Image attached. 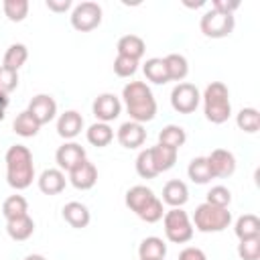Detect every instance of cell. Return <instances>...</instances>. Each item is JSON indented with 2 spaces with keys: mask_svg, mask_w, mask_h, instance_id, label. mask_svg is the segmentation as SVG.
I'll return each instance as SVG.
<instances>
[{
  "mask_svg": "<svg viewBox=\"0 0 260 260\" xmlns=\"http://www.w3.org/2000/svg\"><path fill=\"white\" fill-rule=\"evenodd\" d=\"M122 98L132 122L144 124L156 116V100L144 81H130L122 89Z\"/></svg>",
  "mask_w": 260,
  "mask_h": 260,
  "instance_id": "6da1fadb",
  "label": "cell"
},
{
  "mask_svg": "<svg viewBox=\"0 0 260 260\" xmlns=\"http://www.w3.org/2000/svg\"><path fill=\"white\" fill-rule=\"evenodd\" d=\"M6 181L12 189L22 191L30 187L35 179V165H32V152L24 144H12L6 150Z\"/></svg>",
  "mask_w": 260,
  "mask_h": 260,
  "instance_id": "7a4b0ae2",
  "label": "cell"
},
{
  "mask_svg": "<svg viewBox=\"0 0 260 260\" xmlns=\"http://www.w3.org/2000/svg\"><path fill=\"white\" fill-rule=\"evenodd\" d=\"M203 114L211 124H223L232 116L230 91L221 81H211L203 91Z\"/></svg>",
  "mask_w": 260,
  "mask_h": 260,
  "instance_id": "3957f363",
  "label": "cell"
},
{
  "mask_svg": "<svg viewBox=\"0 0 260 260\" xmlns=\"http://www.w3.org/2000/svg\"><path fill=\"white\" fill-rule=\"evenodd\" d=\"M230 223H232V213L228 211V207H215L209 203H201L197 205L193 213V225L203 234L223 232Z\"/></svg>",
  "mask_w": 260,
  "mask_h": 260,
  "instance_id": "277c9868",
  "label": "cell"
},
{
  "mask_svg": "<svg viewBox=\"0 0 260 260\" xmlns=\"http://www.w3.org/2000/svg\"><path fill=\"white\" fill-rule=\"evenodd\" d=\"M162 223H165V236L173 244H185L193 238V223L187 211H183L181 207H171L169 211H165Z\"/></svg>",
  "mask_w": 260,
  "mask_h": 260,
  "instance_id": "5b68a950",
  "label": "cell"
},
{
  "mask_svg": "<svg viewBox=\"0 0 260 260\" xmlns=\"http://www.w3.org/2000/svg\"><path fill=\"white\" fill-rule=\"evenodd\" d=\"M71 26L79 32H89L93 28L100 26L102 22V6L98 2H91V0H85V2H79L73 12H71Z\"/></svg>",
  "mask_w": 260,
  "mask_h": 260,
  "instance_id": "8992f818",
  "label": "cell"
},
{
  "mask_svg": "<svg viewBox=\"0 0 260 260\" xmlns=\"http://www.w3.org/2000/svg\"><path fill=\"white\" fill-rule=\"evenodd\" d=\"M236 26V18L234 14H219L215 10H207L201 20H199V28L205 37L209 39H223L230 37L232 30Z\"/></svg>",
  "mask_w": 260,
  "mask_h": 260,
  "instance_id": "52a82bcc",
  "label": "cell"
},
{
  "mask_svg": "<svg viewBox=\"0 0 260 260\" xmlns=\"http://www.w3.org/2000/svg\"><path fill=\"white\" fill-rule=\"evenodd\" d=\"M199 102H201V93H199V89L193 83H187V81L177 83L173 87V91H171V106L179 114H191V112H195L197 106H199Z\"/></svg>",
  "mask_w": 260,
  "mask_h": 260,
  "instance_id": "ba28073f",
  "label": "cell"
},
{
  "mask_svg": "<svg viewBox=\"0 0 260 260\" xmlns=\"http://www.w3.org/2000/svg\"><path fill=\"white\" fill-rule=\"evenodd\" d=\"M91 110H93V116L98 118V122L108 124V122H112V120H116L120 116L122 104H120V98L114 95V93H100L93 100Z\"/></svg>",
  "mask_w": 260,
  "mask_h": 260,
  "instance_id": "9c48e42d",
  "label": "cell"
},
{
  "mask_svg": "<svg viewBox=\"0 0 260 260\" xmlns=\"http://www.w3.org/2000/svg\"><path fill=\"white\" fill-rule=\"evenodd\" d=\"M26 112L43 126V124H49L57 116V102L49 93H39L28 102Z\"/></svg>",
  "mask_w": 260,
  "mask_h": 260,
  "instance_id": "30bf717a",
  "label": "cell"
},
{
  "mask_svg": "<svg viewBox=\"0 0 260 260\" xmlns=\"http://www.w3.org/2000/svg\"><path fill=\"white\" fill-rule=\"evenodd\" d=\"M55 160H57V165H59L61 171H67L69 173L81 160H85V148L81 144H77V142H65V144H61L57 148Z\"/></svg>",
  "mask_w": 260,
  "mask_h": 260,
  "instance_id": "8fae6325",
  "label": "cell"
},
{
  "mask_svg": "<svg viewBox=\"0 0 260 260\" xmlns=\"http://www.w3.org/2000/svg\"><path fill=\"white\" fill-rule=\"evenodd\" d=\"M207 162H209V169H211V175L213 179L215 177H230L234 175L236 171V156L225 150V148H215L211 150V154L207 156Z\"/></svg>",
  "mask_w": 260,
  "mask_h": 260,
  "instance_id": "7c38bea8",
  "label": "cell"
},
{
  "mask_svg": "<svg viewBox=\"0 0 260 260\" xmlns=\"http://www.w3.org/2000/svg\"><path fill=\"white\" fill-rule=\"evenodd\" d=\"M95 181H98V169H95V165L89 162L87 158L81 160L75 169L69 171V183H71L75 189H79V191L91 189V187L95 185Z\"/></svg>",
  "mask_w": 260,
  "mask_h": 260,
  "instance_id": "4fadbf2b",
  "label": "cell"
},
{
  "mask_svg": "<svg viewBox=\"0 0 260 260\" xmlns=\"http://www.w3.org/2000/svg\"><path fill=\"white\" fill-rule=\"evenodd\" d=\"M116 138H118V142H120L124 148H138V146H142L144 140H146V130H144L142 124L128 120V122H124V124L118 128Z\"/></svg>",
  "mask_w": 260,
  "mask_h": 260,
  "instance_id": "5bb4252c",
  "label": "cell"
},
{
  "mask_svg": "<svg viewBox=\"0 0 260 260\" xmlns=\"http://www.w3.org/2000/svg\"><path fill=\"white\" fill-rule=\"evenodd\" d=\"M81 130H83V118H81L79 112L67 110V112H63V114L59 116V120H57V134H59L61 138L71 140V138H75Z\"/></svg>",
  "mask_w": 260,
  "mask_h": 260,
  "instance_id": "9a60e30c",
  "label": "cell"
},
{
  "mask_svg": "<svg viewBox=\"0 0 260 260\" xmlns=\"http://www.w3.org/2000/svg\"><path fill=\"white\" fill-rule=\"evenodd\" d=\"M162 201L171 207H183L189 201V189L183 181L179 179H171L165 183L162 187Z\"/></svg>",
  "mask_w": 260,
  "mask_h": 260,
  "instance_id": "2e32d148",
  "label": "cell"
},
{
  "mask_svg": "<svg viewBox=\"0 0 260 260\" xmlns=\"http://www.w3.org/2000/svg\"><path fill=\"white\" fill-rule=\"evenodd\" d=\"M65 173L61 169H45L39 177V189L45 195H57L65 189Z\"/></svg>",
  "mask_w": 260,
  "mask_h": 260,
  "instance_id": "e0dca14e",
  "label": "cell"
},
{
  "mask_svg": "<svg viewBox=\"0 0 260 260\" xmlns=\"http://www.w3.org/2000/svg\"><path fill=\"white\" fill-rule=\"evenodd\" d=\"M63 219H65L71 228L81 230V228H87L91 215H89V209H87L83 203H79V201H69V203L63 205Z\"/></svg>",
  "mask_w": 260,
  "mask_h": 260,
  "instance_id": "ac0fdd59",
  "label": "cell"
},
{
  "mask_svg": "<svg viewBox=\"0 0 260 260\" xmlns=\"http://www.w3.org/2000/svg\"><path fill=\"white\" fill-rule=\"evenodd\" d=\"M116 49H118V55L134 59V61H140L144 51H146V45L138 35H124V37H120Z\"/></svg>",
  "mask_w": 260,
  "mask_h": 260,
  "instance_id": "d6986e66",
  "label": "cell"
},
{
  "mask_svg": "<svg viewBox=\"0 0 260 260\" xmlns=\"http://www.w3.org/2000/svg\"><path fill=\"white\" fill-rule=\"evenodd\" d=\"M156 195L152 193V189H148L146 185H134L126 191V207L134 213H138L140 209H144Z\"/></svg>",
  "mask_w": 260,
  "mask_h": 260,
  "instance_id": "ffe728a7",
  "label": "cell"
},
{
  "mask_svg": "<svg viewBox=\"0 0 260 260\" xmlns=\"http://www.w3.org/2000/svg\"><path fill=\"white\" fill-rule=\"evenodd\" d=\"M35 232V221L30 215H22L16 219H8L6 221V234L14 240V242H24L32 236Z\"/></svg>",
  "mask_w": 260,
  "mask_h": 260,
  "instance_id": "44dd1931",
  "label": "cell"
},
{
  "mask_svg": "<svg viewBox=\"0 0 260 260\" xmlns=\"http://www.w3.org/2000/svg\"><path fill=\"white\" fill-rule=\"evenodd\" d=\"M177 154H179V150H175L171 146H165V144L150 146V156H152V162H154L158 173H165V171L173 169L175 162H177Z\"/></svg>",
  "mask_w": 260,
  "mask_h": 260,
  "instance_id": "7402d4cb",
  "label": "cell"
},
{
  "mask_svg": "<svg viewBox=\"0 0 260 260\" xmlns=\"http://www.w3.org/2000/svg\"><path fill=\"white\" fill-rule=\"evenodd\" d=\"M234 232L238 236V240H250V238H258L260 236V219L254 213H244L236 219Z\"/></svg>",
  "mask_w": 260,
  "mask_h": 260,
  "instance_id": "603a6c76",
  "label": "cell"
},
{
  "mask_svg": "<svg viewBox=\"0 0 260 260\" xmlns=\"http://www.w3.org/2000/svg\"><path fill=\"white\" fill-rule=\"evenodd\" d=\"M138 256H140V260H144V258L162 260V258L167 256V244H165L160 238H156V236H148V238H144V240L140 242V246H138Z\"/></svg>",
  "mask_w": 260,
  "mask_h": 260,
  "instance_id": "cb8c5ba5",
  "label": "cell"
},
{
  "mask_svg": "<svg viewBox=\"0 0 260 260\" xmlns=\"http://www.w3.org/2000/svg\"><path fill=\"white\" fill-rule=\"evenodd\" d=\"M87 136V142L91 146H98V148H104L108 146L112 140H114V130L110 128V124H104V122H95L87 128L85 132Z\"/></svg>",
  "mask_w": 260,
  "mask_h": 260,
  "instance_id": "d4e9b609",
  "label": "cell"
},
{
  "mask_svg": "<svg viewBox=\"0 0 260 260\" xmlns=\"http://www.w3.org/2000/svg\"><path fill=\"white\" fill-rule=\"evenodd\" d=\"M187 175L193 183L197 185H207L213 175H211V169H209V162H207V156H195L189 167H187Z\"/></svg>",
  "mask_w": 260,
  "mask_h": 260,
  "instance_id": "484cf974",
  "label": "cell"
},
{
  "mask_svg": "<svg viewBox=\"0 0 260 260\" xmlns=\"http://www.w3.org/2000/svg\"><path fill=\"white\" fill-rule=\"evenodd\" d=\"M165 65H167V73H169V81H183L189 73V63L181 53H171L165 57Z\"/></svg>",
  "mask_w": 260,
  "mask_h": 260,
  "instance_id": "4316f807",
  "label": "cell"
},
{
  "mask_svg": "<svg viewBox=\"0 0 260 260\" xmlns=\"http://www.w3.org/2000/svg\"><path fill=\"white\" fill-rule=\"evenodd\" d=\"M142 71L146 75L148 81L156 83V85H162L169 81V73H167V65H165V59L160 57H152V59H146V63L142 65Z\"/></svg>",
  "mask_w": 260,
  "mask_h": 260,
  "instance_id": "83f0119b",
  "label": "cell"
},
{
  "mask_svg": "<svg viewBox=\"0 0 260 260\" xmlns=\"http://www.w3.org/2000/svg\"><path fill=\"white\" fill-rule=\"evenodd\" d=\"M26 59H28V49H26V45L14 43V45H10V47L6 49L2 65L8 67V69H12V71H18V69L26 63Z\"/></svg>",
  "mask_w": 260,
  "mask_h": 260,
  "instance_id": "f1b7e54d",
  "label": "cell"
},
{
  "mask_svg": "<svg viewBox=\"0 0 260 260\" xmlns=\"http://www.w3.org/2000/svg\"><path fill=\"white\" fill-rule=\"evenodd\" d=\"M12 130L18 134V136H22V138H30V136H37L39 134V130H41V124L24 110V112H20L16 118H14V122H12Z\"/></svg>",
  "mask_w": 260,
  "mask_h": 260,
  "instance_id": "f546056e",
  "label": "cell"
},
{
  "mask_svg": "<svg viewBox=\"0 0 260 260\" xmlns=\"http://www.w3.org/2000/svg\"><path fill=\"white\" fill-rule=\"evenodd\" d=\"M187 140V134L181 126L177 124H169L165 126L160 132H158V144H165V146H171L175 150H179Z\"/></svg>",
  "mask_w": 260,
  "mask_h": 260,
  "instance_id": "4dcf8cb0",
  "label": "cell"
},
{
  "mask_svg": "<svg viewBox=\"0 0 260 260\" xmlns=\"http://www.w3.org/2000/svg\"><path fill=\"white\" fill-rule=\"evenodd\" d=\"M2 215L8 219H16L22 215H28V203L22 195H10L8 199H4L2 203Z\"/></svg>",
  "mask_w": 260,
  "mask_h": 260,
  "instance_id": "1f68e13d",
  "label": "cell"
},
{
  "mask_svg": "<svg viewBox=\"0 0 260 260\" xmlns=\"http://www.w3.org/2000/svg\"><path fill=\"white\" fill-rule=\"evenodd\" d=\"M236 124L240 130L254 134L260 130V112L256 108H242L236 116Z\"/></svg>",
  "mask_w": 260,
  "mask_h": 260,
  "instance_id": "d6a6232c",
  "label": "cell"
},
{
  "mask_svg": "<svg viewBox=\"0 0 260 260\" xmlns=\"http://www.w3.org/2000/svg\"><path fill=\"white\" fill-rule=\"evenodd\" d=\"M2 10L12 22H22L28 16V0H4Z\"/></svg>",
  "mask_w": 260,
  "mask_h": 260,
  "instance_id": "836d02e7",
  "label": "cell"
},
{
  "mask_svg": "<svg viewBox=\"0 0 260 260\" xmlns=\"http://www.w3.org/2000/svg\"><path fill=\"white\" fill-rule=\"evenodd\" d=\"M136 173L142 177V179H154L158 175L154 162H152V156H150V148H144L138 152L136 156Z\"/></svg>",
  "mask_w": 260,
  "mask_h": 260,
  "instance_id": "e575fe53",
  "label": "cell"
},
{
  "mask_svg": "<svg viewBox=\"0 0 260 260\" xmlns=\"http://www.w3.org/2000/svg\"><path fill=\"white\" fill-rule=\"evenodd\" d=\"M142 221H146V223H156V221H160L162 219V215H165V209H162V201L158 199V197H154L144 209H140L138 213H136Z\"/></svg>",
  "mask_w": 260,
  "mask_h": 260,
  "instance_id": "d590c367",
  "label": "cell"
},
{
  "mask_svg": "<svg viewBox=\"0 0 260 260\" xmlns=\"http://www.w3.org/2000/svg\"><path fill=\"white\" fill-rule=\"evenodd\" d=\"M232 201V193L228 187L223 185H215L207 191V197H205V203L209 205H215V207H228Z\"/></svg>",
  "mask_w": 260,
  "mask_h": 260,
  "instance_id": "8d00e7d4",
  "label": "cell"
},
{
  "mask_svg": "<svg viewBox=\"0 0 260 260\" xmlns=\"http://www.w3.org/2000/svg\"><path fill=\"white\" fill-rule=\"evenodd\" d=\"M238 256L242 260H260V236L250 240H240Z\"/></svg>",
  "mask_w": 260,
  "mask_h": 260,
  "instance_id": "74e56055",
  "label": "cell"
},
{
  "mask_svg": "<svg viewBox=\"0 0 260 260\" xmlns=\"http://www.w3.org/2000/svg\"><path fill=\"white\" fill-rule=\"evenodd\" d=\"M18 85V71H12L4 65H0V93L8 95Z\"/></svg>",
  "mask_w": 260,
  "mask_h": 260,
  "instance_id": "f35d334b",
  "label": "cell"
},
{
  "mask_svg": "<svg viewBox=\"0 0 260 260\" xmlns=\"http://www.w3.org/2000/svg\"><path fill=\"white\" fill-rule=\"evenodd\" d=\"M136 69H138V61H134V59H128L122 55H118L114 59V73L118 77H130L136 73Z\"/></svg>",
  "mask_w": 260,
  "mask_h": 260,
  "instance_id": "ab89813d",
  "label": "cell"
},
{
  "mask_svg": "<svg viewBox=\"0 0 260 260\" xmlns=\"http://www.w3.org/2000/svg\"><path fill=\"white\" fill-rule=\"evenodd\" d=\"M240 8L238 0H211V10L219 14H234Z\"/></svg>",
  "mask_w": 260,
  "mask_h": 260,
  "instance_id": "60d3db41",
  "label": "cell"
},
{
  "mask_svg": "<svg viewBox=\"0 0 260 260\" xmlns=\"http://www.w3.org/2000/svg\"><path fill=\"white\" fill-rule=\"evenodd\" d=\"M179 260H207V256H205V252H203V250L189 246V248L181 250V254H179Z\"/></svg>",
  "mask_w": 260,
  "mask_h": 260,
  "instance_id": "b9f144b4",
  "label": "cell"
},
{
  "mask_svg": "<svg viewBox=\"0 0 260 260\" xmlns=\"http://www.w3.org/2000/svg\"><path fill=\"white\" fill-rule=\"evenodd\" d=\"M45 4H47V8H49L51 12H57V14L71 8V0H47Z\"/></svg>",
  "mask_w": 260,
  "mask_h": 260,
  "instance_id": "7bdbcfd3",
  "label": "cell"
},
{
  "mask_svg": "<svg viewBox=\"0 0 260 260\" xmlns=\"http://www.w3.org/2000/svg\"><path fill=\"white\" fill-rule=\"evenodd\" d=\"M8 104H10V100H8V95H4V93H0V120H4V116H6V108H8Z\"/></svg>",
  "mask_w": 260,
  "mask_h": 260,
  "instance_id": "ee69618b",
  "label": "cell"
},
{
  "mask_svg": "<svg viewBox=\"0 0 260 260\" xmlns=\"http://www.w3.org/2000/svg\"><path fill=\"white\" fill-rule=\"evenodd\" d=\"M24 260H47L45 256H41V254H28Z\"/></svg>",
  "mask_w": 260,
  "mask_h": 260,
  "instance_id": "f6af8a7d",
  "label": "cell"
},
{
  "mask_svg": "<svg viewBox=\"0 0 260 260\" xmlns=\"http://www.w3.org/2000/svg\"><path fill=\"white\" fill-rule=\"evenodd\" d=\"M144 260H150V258H144Z\"/></svg>",
  "mask_w": 260,
  "mask_h": 260,
  "instance_id": "bcb514c9",
  "label": "cell"
}]
</instances>
